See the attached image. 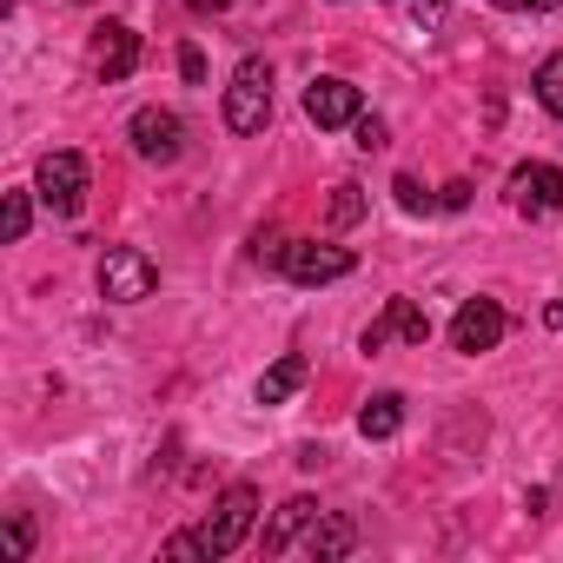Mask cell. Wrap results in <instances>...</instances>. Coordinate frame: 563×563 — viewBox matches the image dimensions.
Returning <instances> with one entry per match:
<instances>
[{"instance_id": "obj_1", "label": "cell", "mask_w": 563, "mask_h": 563, "mask_svg": "<svg viewBox=\"0 0 563 563\" xmlns=\"http://www.w3.org/2000/svg\"><path fill=\"white\" fill-rule=\"evenodd\" d=\"M252 523H258V490H252V484H225L199 530L166 537V556H173V563H186V556H232V550L252 537Z\"/></svg>"}, {"instance_id": "obj_2", "label": "cell", "mask_w": 563, "mask_h": 563, "mask_svg": "<svg viewBox=\"0 0 563 563\" xmlns=\"http://www.w3.org/2000/svg\"><path fill=\"white\" fill-rule=\"evenodd\" d=\"M225 126H232L239 140H252V133L272 126V67H265L258 54H245V60L232 67V80H225Z\"/></svg>"}, {"instance_id": "obj_3", "label": "cell", "mask_w": 563, "mask_h": 563, "mask_svg": "<svg viewBox=\"0 0 563 563\" xmlns=\"http://www.w3.org/2000/svg\"><path fill=\"white\" fill-rule=\"evenodd\" d=\"M153 286H159V265L140 245H107L100 252V299L140 306V299H153Z\"/></svg>"}, {"instance_id": "obj_4", "label": "cell", "mask_w": 563, "mask_h": 563, "mask_svg": "<svg viewBox=\"0 0 563 563\" xmlns=\"http://www.w3.org/2000/svg\"><path fill=\"white\" fill-rule=\"evenodd\" d=\"M278 272H286L292 286H332V278H352V272H358V252L319 245V239H286V252H278Z\"/></svg>"}, {"instance_id": "obj_5", "label": "cell", "mask_w": 563, "mask_h": 563, "mask_svg": "<svg viewBox=\"0 0 563 563\" xmlns=\"http://www.w3.org/2000/svg\"><path fill=\"white\" fill-rule=\"evenodd\" d=\"M34 192L47 199V212H60V219H74V212L87 206V159H80L74 146H60V153H47V159H41V173H34Z\"/></svg>"}, {"instance_id": "obj_6", "label": "cell", "mask_w": 563, "mask_h": 563, "mask_svg": "<svg viewBox=\"0 0 563 563\" xmlns=\"http://www.w3.org/2000/svg\"><path fill=\"white\" fill-rule=\"evenodd\" d=\"M126 140H133V153H140V159L173 166V159L186 153V120H179L173 107H140V113L126 120Z\"/></svg>"}, {"instance_id": "obj_7", "label": "cell", "mask_w": 563, "mask_h": 563, "mask_svg": "<svg viewBox=\"0 0 563 563\" xmlns=\"http://www.w3.org/2000/svg\"><path fill=\"white\" fill-rule=\"evenodd\" d=\"M358 345H365V352H385V345H411V352H424V345H431V319H424L418 299H385V312L365 325Z\"/></svg>"}, {"instance_id": "obj_8", "label": "cell", "mask_w": 563, "mask_h": 563, "mask_svg": "<svg viewBox=\"0 0 563 563\" xmlns=\"http://www.w3.org/2000/svg\"><path fill=\"white\" fill-rule=\"evenodd\" d=\"M504 332H510V319H504V306H497V299H464V306H457V319H451V352H464V358L497 352V345H504Z\"/></svg>"}, {"instance_id": "obj_9", "label": "cell", "mask_w": 563, "mask_h": 563, "mask_svg": "<svg viewBox=\"0 0 563 563\" xmlns=\"http://www.w3.org/2000/svg\"><path fill=\"white\" fill-rule=\"evenodd\" d=\"M358 113H365V93H358L352 80L325 74V80H312V87H306V120H312L319 133H339V126H352Z\"/></svg>"}, {"instance_id": "obj_10", "label": "cell", "mask_w": 563, "mask_h": 563, "mask_svg": "<svg viewBox=\"0 0 563 563\" xmlns=\"http://www.w3.org/2000/svg\"><path fill=\"white\" fill-rule=\"evenodd\" d=\"M510 206H517L523 219H550V212H563V166H543V159L517 166V173H510Z\"/></svg>"}, {"instance_id": "obj_11", "label": "cell", "mask_w": 563, "mask_h": 563, "mask_svg": "<svg viewBox=\"0 0 563 563\" xmlns=\"http://www.w3.org/2000/svg\"><path fill=\"white\" fill-rule=\"evenodd\" d=\"M319 517H325V510H319V497H286V504H278V517L265 523V537H258V543H265V556H286V550L319 523Z\"/></svg>"}, {"instance_id": "obj_12", "label": "cell", "mask_w": 563, "mask_h": 563, "mask_svg": "<svg viewBox=\"0 0 563 563\" xmlns=\"http://www.w3.org/2000/svg\"><path fill=\"white\" fill-rule=\"evenodd\" d=\"M93 67H100L107 87L126 80V74L140 67V34H133L126 21H107V27H100V47H93Z\"/></svg>"}, {"instance_id": "obj_13", "label": "cell", "mask_w": 563, "mask_h": 563, "mask_svg": "<svg viewBox=\"0 0 563 563\" xmlns=\"http://www.w3.org/2000/svg\"><path fill=\"white\" fill-rule=\"evenodd\" d=\"M292 550H306L312 563H339V556H352V550H358V523L325 510V517H319V523H312V530L292 543Z\"/></svg>"}, {"instance_id": "obj_14", "label": "cell", "mask_w": 563, "mask_h": 563, "mask_svg": "<svg viewBox=\"0 0 563 563\" xmlns=\"http://www.w3.org/2000/svg\"><path fill=\"white\" fill-rule=\"evenodd\" d=\"M312 378V365H306V352H286L278 365H265V378H258V405H286V398H299V385Z\"/></svg>"}, {"instance_id": "obj_15", "label": "cell", "mask_w": 563, "mask_h": 563, "mask_svg": "<svg viewBox=\"0 0 563 563\" xmlns=\"http://www.w3.org/2000/svg\"><path fill=\"white\" fill-rule=\"evenodd\" d=\"M398 431H405V398H398V391H372L365 411H358V438L385 444V438H398Z\"/></svg>"}, {"instance_id": "obj_16", "label": "cell", "mask_w": 563, "mask_h": 563, "mask_svg": "<svg viewBox=\"0 0 563 563\" xmlns=\"http://www.w3.org/2000/svg\"><path fill=\"white\" fill-rule=\"evenodd\" d=\"M365 206H372V199H365V186L339 179V186H332V206H325V225H332V232H345V225H358V219H365Z\"/></svg>"}, {"instance_id": "obj_17", "label": "cell", "mask_w": 563, "mask_h": 563, "mask_svg": "<svg viewBox=\"0 0 563 563\" xmlns=\"http://www.w3.org/2000/svg\"><path fill=\"white\" fill-rule=\"evenodd\" d=\"M530 93H537V107H543L550 120H563V54H550V60L530 74Z\"/></svg>"}, {"instance_id": "obj_18", "label": "cell", "mask_w": 563, "mask_h": 563, "mask_svg": "<svg viewBox=\"0 0 563 563\" xmlns=\"http://www.w3.org/2000/svg\"><path fill=\"white\" fill-rule=\"evenodd\" d=\"M27 225H34V192H8V219H0V232H8V245H21L27 239Z\"/></svg>"}, {"instance_id": "obj_19", "label": "cell", "mask_w": 563, "mask_h": 563, "mask_svg": "<svg viewBox=\"0 0 563 563\" xmlns=\"http://www.w3.org/2000/svg\"><path fill=\"white\" fill-rule=\"evenodd\" d=\"M391 192H398V206H405V212H431V192H424L411 173H398V179H391Z\"/></svg>"}, {"instance_id": "obj_20", "label": "cell", "mask_w": 563, "mask_h": 563, "mask_svg": "<svg viewBox=\"0 0 563 563\" xmlns=\"http://www.w3.org/2000/svg\"><path fill=\"white\" fill-rule=\"evenodd\" d=\"M8 556H14V563L34 556V530H27V517H8Z\"/></svg>"}, {"instance_id": "obj_21", "label": "cell", "mask_w": 563, "mask_h": 563, "mask_svg": "<svg viewBox=\"0 0 563 563\" xmlns=\"http://www.w3.org/2000/svg\"><path fill=\"white\" fill-rule=\"evenodd\" d=\"M352 133H358V146H365V153H378V146H385V120H372V113H358V120H352Z\"/></svg>"}, {"instance_id": "obj_22", "label": "cell", "mask_w": 563, "mask_h": 563, "mask_svg": "<svg viewBox=\"0 0 563 563\" xmlns=\"http://www.w3.org/2000/svg\"><path fill=\"white\" fill-rule=\"evenodd\" d=\"M490 8H504V14H556L563 0H490Z\"/></svg>"}, {"instance_id": "obj_23", "label": "cell", "mask_w": 563, "mask_h": 563, "mask_svg": "<svg viewBox=\"0 0 563 563\" xmlns=\"http://www.w3.org/2000/svg\"><path fill=\"white\" fill-rule=\"evenodd\" d=\"M179 74H186V80H192V87H199V80H206V54H199V47H192V41H186V47H179Z\"/></svg>"}, {"instance_id": "obj_24", "label": "cell", "mask_w": 563, "mask_h": 563, "mask_svg": "<svg viewBox=\"0 0 563 563\" xmlns=\"http://www.w3.org/2000/svg\"><path fill=\"white\" fill-rule=\"evenodd\" d=\"M438 206H451V212H464V206H471V186H464V179H451V186H444V199H438Z\"/></svg>"}, {"instance_id": "obj_25", "label": "cell", "mask_w": 563, "mask_h": 563, "mask_svg": "<svg viewBox=\"0 0 563 563\" xmlns=\"http://www.w3.org/2000/svg\"><path fill=\"white\" fill-rule=\"evenodd\" d=\"M444 8H451V0H411V14H418V21H431V14H444Z\"/></svg>"}, {"instance_id": "obj_26", "label": "cell", "mask_w": 563, "mask_h": 563, "mask_svg": "<svg viewBox=\"0 0 563 563\" xmlns=\"http://www.w3.org/2000/svg\"><path fill=\"white\" fill-rule=\"evenodd\" d=\"M186 8H192V14H225L232 0H186Z\"/></svg>"}, {"instance_id": "obj_27", "label": "cell", "mask_w": 563, "mask_h": 563, "mask_svg": "<svg viewBox=\"0 0 563 563\" xmlns=\"http://www.w3.org/2000/svg\"><path fill=\"white\" fill-rule=\"evenodd\" d=\"M550 325H556V332H563V299H556V306H550Z\"/></svg>"}]
</instances>
